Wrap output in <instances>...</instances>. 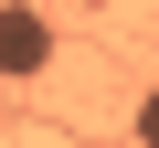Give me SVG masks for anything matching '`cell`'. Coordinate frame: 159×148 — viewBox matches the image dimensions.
<instances>
[{"instance_id": "1", "label": "cell", "mask_w": 159, "mask_h": 148, "mask_svg": "<svg viewBox=\"0 0 159 148\" xmlns=\"http://www.w3.org/2000/svg\"><path fill=\"white\" fill-rule=\"evenodd\" d=\"M43 63H53V21L32 11V0H0V74L21 85V74H43Z\"/></svg>"}, {"instance_id": "2", "label": "cell", "mask_w": 159, "mask_h": 148, "mask_svg": "<svg viewBox=\"0 0 159 148\" xmlns=\"http://www.w3.org/2000/svg\"><path fill=\"white\" fill-rule=\"evenodd\" d=\"M138 148H159V85L138 95Z\"/></svg>"}]
</instances>
